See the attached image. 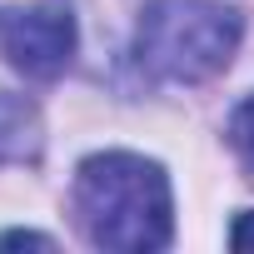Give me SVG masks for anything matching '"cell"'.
Returning a JSON list of instances; mask_svg holds the SVG:
<instances>
[{"instance_id":"cell-1","label":"cell","mask_w":254,"mask_h":254,"mask_svg":"<svg viewBox=\"0 0 254 254\" xmlns=\"http://www.w3.org/2000/svg\"><path fill=\"white\" fill-rule=\"evenodd\" d=\"M70 209L95 249L150 254L175 239V190L160 160L135 150H100L75 170Z\"/></svg>"},{"instance_id":"cell-2","label":"cell","mask_w":254,"mask_h":254,"mask_svg":"<svg viewBox=\"0 0 254 254\" xmlns=\"http://www.w3.org/2000/svg\"><path fill=\"white\" fill-rule=\"evenodd\" d=\"M244 40V15L224 0H150L135 25V60L155 80L204 85Z\"/></svg>"},{"instance_id":"cell-3","label":"cell","mask_w":254,"mask_h":254,"mask_svg":"<svg viewBox=\"0 0 254 254\" xmlns=\"http://www.w3.org/2000/svg\"><path fill=\"white\" fill-rule=\"evenodd\" d=\"M80 50L70 0H0V60L25 80H60Z\"/></svg>"},{"instance_id":"cell-4","label":"cell","mask_w":254,"mask_h":254,"mask_svg":"<svg viewBox=\"0 0 254 254\" xmlns=\"http://www.w3.org/2000/svg\"><path fill=\"white\" fill-rule=\"evenodd\" d=\"M40 150H45L40 110L15 90H0V165H35Z\"/></svg>"},{"instance_id":"cell-5","label":"cell","mask_w":254,"mask_h":254,"mask_svg":"<svg viewBox=\"0 0 254 254\" xmlns=\"http://www.w3.org/2000/svg\"><path fill=\"white\" fill-rule=\"evenodd\" d=\"M229 145H234V155L244 160V170L254 175V95L229 115Z\"/></svg>"},{"instance_id":"cell-6","label":"cell","mask_w":254,"mask_h":254,"mask_svg":"<svg viewBox=\"0 0 254 254\" xmlns=\"http://www.w3.org/2000/svg\"><path fill=\"white\" fill-rule=\"evenodd\" d=\"M229 244H234V249H254V209H244V214L234 219V229H229Z\"/></svg>"},{"instance_id":"cell-7","label":"cell","mask_w":254,"mask_h":254,"mask_svg":"<svg viewBox=\"0 0 254 254\" xmlns=\"http://www.w3.org/2000/svg\"><path fill=\"white\" fill-rule=\"evenodd\" d=\"M0 244H40V249H50L55 239H50V234H35V229H5Z\"/></svg>"}]
</instances>
